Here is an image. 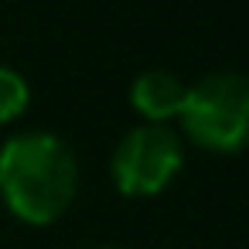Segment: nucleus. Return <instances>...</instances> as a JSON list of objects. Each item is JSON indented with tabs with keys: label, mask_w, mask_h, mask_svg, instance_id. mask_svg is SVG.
<instances>
[{
	"label": "nucleus",
	"mask_w": 249,
	"mask_h": 249,
	"mask_svg": "<svg viewBox=\"0 0 249 249\" xmlns=\"http://www.w3.org/2000/svg\"><path fill=\"white\" fill-rule=\"evenodd\" d=\"M31 103V86L28 79L11 69V65H0V123H11L18 120Z\"/></svg>",
	"instance_id": "nucleus-5"
},
{
	"label": "nucleus",
	"mask_w": 249,
	"mask_h": 249,
	"mask_svg": "<svg viewBox=\"0 0 249 249\" xmlns=\"http://www.w3.org/2000/svg\"><path fill=\"white\" fill-rule=\"evenodd\" d=\"M106 249H113V246H106Z\"/></svg>",
	"instance_id": "nucleus-6"
},
{
	"label": "nucleus",
	"mask_w": 249,
	"mask_h": 249,
	"mask_svg": "<svg viewBox=\"0 0 249 249\" xmlns=\"http://www.w3.org/2000/svg\"><path fill=\"white\" fill-rule=\"evenodd\" d=\"M75 154L55 133H18L0 147V198L28 225L62 218L75 198Z\"/></svg>",
	"instance_id": "nucleus-1"
},
{
	"label": "nucleus",
	"mask_w": 249,
	"mask_h": 249,
	"mask_svg": "<svg viewBox=\"0 0 249 249\" xmlns=\"http://www.w3.org/2000/svg\"><path fill=\"white\" fill-rule=\"evenodd\" d=\"M178 123L205 150H242L249 143V79L239 72H212L198 79L184 92Z\"/></svg>",
	"instance_id": "nucleus-2"
},
{
	"label": "nucleus",
	"mask_w": 249,
	"mask_h": 249,
	"mask_svg": "<svg viewBox=\"0 0 249 249\" xmlns=\"http://www.w3.org/2000/svg\"><path fill=\"white\" fill-rule=\"evenodd\" d=\"M184 92H188V86L174 72H167V69H147V72H140L133 79L130 103H133V109L143 120L164 126L167 120H178V113L184 106Z\"/></svg>",
	"instance_id": "nucleus-4"
},
{
	"label": "nucleus",
	"mask_w": 249,
	"mask_h": 249,
	"mask_svg": "<svg viewBox=\"0 0 249 249\" xmlns=\"http://www.w3.org/2000/svg\"><path fill=\"white\" fill-rule=\"evenodd\" d=\"M184 147L178 133L157 123L133 126L113 150V181L126 198H154L160 195L181 171Z\"/></svg>",
	"instance_id": "nucleus-3"
}]
</instances>
